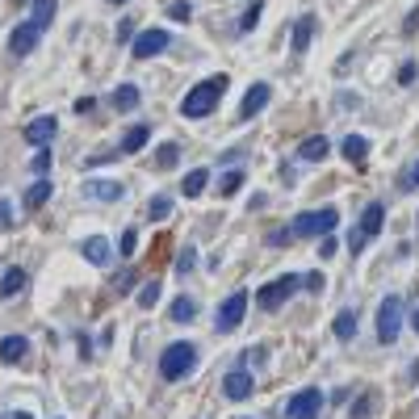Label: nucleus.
<instances>
[{"mask_svg": "<svg viewBox=\"0 0 419 419\" xmlns=\"http://www.w3.org/2000/svg\"><path fill=\"white\" fill-rule=\"evenodd\" d=\"M227 84H231L227 76H210V80L193 84V88L185 92V101H180V118H210V113L218 109V101H222Z\"/></svg>", "mask_w": 419, "mask_h": 419, "instance_id": "nucleus-1", "label": "nucleus"}, {"mask_svg": "<svg viewBox=\"0 0 419 419\" xmlns=\"http://www.w3.org/2000/svg\"><path fill=\"white\" fill-rule=\"evenodd\" d=\"M197 369V348L193 344H168L159 353V378L164 382H180Z\"/></svg>", "mask_w": 419, "mask_h": 419, "instance_id": "nucleus-2", "label": "nucleus"}, {"mask_svg": "<svg viewBox=\"0 0 419 419\" xmlns=\"http://www.w3.org/2000/svg\"><path fill=\"white\" fill-rule=\"evenodd\" d=\"M336 227H340V214H336L332 206H323V210L298 214V222H294L290 231H294V239H323V235H332Z\"/></svg>", "mask_w": 419, "mask_h": 419, "instance_id": "nucleus-3", "label": "nucleus"}, {"mask_svg": "<svg viewBox=\"0 0 419 419\" xmlns=\"http://www.w3.org/2000/svg\"><path fill=\"white\" fill-rule=\"evenodd\" d=\"M298 285H302V281H298L294 273H285V277H277V281H269V285L256 290V306H260V311H277V306H285V302L294 298Z\"/></svg>", "mask_w": 419, "mask_h": 419, "instance_id": "nucleus-4", "label": "nucleus"}, {"mask_svg": "<svg viewBox=\"0 0 419 419\" xmlns=\"http://www.w3.org/2000/svg\"><path fill=\"white\" fill-rule=\"evenodd\" d=\"M399 332H403V298L390 294V298L378 306V340H382V344H395Z\"/></svg>", "mask_w": 419, "mask_h": 419, "instance_id": "nucleus-5", "label": "nucleus"}, {"mask_svg": "<svg viewBox=\"0 0 419 419\" xmlns=\"http://www.w3.org/2000/svg\"><path fill=\"white\" fill-rule=\"evenodd\" d=\"M319 411H323V390L319 386H306L285 403V419H319Z\"/></svg>", "mask_w": 419, "mask_h": 419, "instance_id": "nucleus-6", "label": "nucleus"}, {"mask_svg": "<svg viewBox=\"0 0 419 419\" xmlns=\"http://www.w3.org/2000/svg\"><path fill=\"white\" fill-rule=\"evenodd\" d=\"M243 311H248V294L239 290V294H231V298L218 306V319H214V327H218L222 336H231V332L243 323Z\"/></svg>", "mask_w": 419, "mask_h": 419, "instance_id": "nucleus-7", "label": "nucleus"}, {"mask_svg": "<svg viewBox=\"0 0 419 419\" xmlns=\"http://www.w3.org/2000/svg\"><path fill=\"white\" fill-rule=\"evenodd\" d=\"M168 29H143V34H134L130 38V50H134V59H155L159 50H168Z\"/></svg>", "mask_w": 419, "mask_h": 419, "instance_id": "nucleus-8", "label": "nucleus"}, {"mask_svg": "<svg viewBox=\"0 0 419 419\" xmlns=\"http://www.w3.org/2000/svg\"><path fill=\"white\" fill-rule=\"evenodd\" d=\"M42 34H46V29H38L34 21H21V25H17V29L8 34V50H13L17 59H25V55H29V50H34L38 42H42Z\"/></svg>", "mask_w": 419, "mask_h": 419, "instance_id": "nucleus-9", "label": "nucleus"}, {"mask_svg": "<svg viewBox=\"0 0 419 419\" xmlns=\"http://www.w3.org/2000/svg\"><path fill=\"white\" fill-rule=\"evenodd\" d=\"M252 390H256V382H252V374H248V369H231V374L222 378V395H227L231 403L252 399Z\"/></svg>", "mask_w": 419, "mask_h": 419, "instance_id": "nucleus-10", "label": "nucleus"}, {"mask_svg": "<svg viewBox=\"0 0 419 419\" xmlns=\"http://www.w3.org/2000/svg\"><path fill=\"white\" fill-rule=\"evenodd\" d=\"M315 25H319V21H315L311 13H302V17L294 21V38H290V50H294V55H306V50H311V38H315Z\"/></svg>", "mask_w": 419, "mask_h": 419, "instance_id": "nucleus-11", "label": "nucleus"}, {"mask_svg": "<svg viewBox=\"0 0 419 419\" xmlns=\"http://www.w3.org/2000/svg\"><path fill=\"white\" fill-rule=\"evenodd\" d=\"M55 130H59V122H55L50 113H42V118H34V122L25 126V143H34V147H46V143L55 139Z\"/></svg>", "mask_w": 419, "mask_h": 419, "instance_id": "nucleus-12", "label": "nucleus"}, {"mask_svg": "<svg viewBox=\"0 0 419 419\" xmlns=\"http://www.w3.org/2000/svg\"><path fill=\"white\" fill-rule=\"evenodd\" d=\"M269 97H273V88H269V84H252V88H248V97H243V105H239V118H243V122H248V118H256V113L269 105Z\"/></svg>", "mask_w": 419, "mask_h": 419, "instance_id": "nucleus-13", "label": "nucleus"}, {"mask_svg": "<svg viewBox=\"0 0 419 419\" xmlns=\"http://www.w3.org/2000/svg\"><path fill=\"white\" fill-rule=\"evenodd\" d=\"M382 222H386V206L382 201H369L365 206V214H361V239H374V235H382Z\"/></svg>", "mask_w": 419, "mask_h": 419, "instance_id": "nucleus-14", "label": "nucleus"}, {"mask_svg": "<svg viewBox=\"0 0 419 419\" xmlns=\"http://www.w3.org/2000/svg\"><path fill=\"white\" fill-rule=\"evenodd\" d=\"M147 139H151V126H130L126 134H122V143H118V155H134V151H143L147 147Z\"/></svg>", "mask_w": 419, "mask_h": 419, "instance_id": "nucleus-15", "label": "nucleus"}, {"mask_svg": "<svg viewBox=\"0 0 419 419\" xmlns=\"http://www.w3.org/2000/svg\"><path fill=\"white\" fill-rule=\"evenodd\" d=\"M340 151H344V159H348L353 168H361V164L369 159V139H365V134H348V139L340 143Z\"/></svg>", "mask_w": 419, "mask_h": 419, "instance_id": "nucleus-16", "label": "nucleus"}, {"mask_svg": "<svg viewBox=\"0 0 419 419\" xmlns=\"http://www.w3.org/2000/svg\"><path fill=\"white\" fill-rule=\"evenodd\" d=\"M80 252H84V260H88V264H97V269H105V264H109V239H101V235H88V239L80 243Z\"/></svg>", "mask_w": 419, "mask_h": 419, "instance_id": "nucleus-17", "label": "nucleus"}, {"mask_svg": "<svg viewBox=\"0 0 419 419\" xmlns=\"http://www.w3.org/2000/svg\"><path fill=\"white\" fill-rule=\"evenodd\" d=\"M109 101H113V109H118V113H130V109H139L143 92H139V84H118Z\"/></svg>", "mask_w": 419, "mask_h": 419, "instance_id": "nucleus-18", "label": "nucleus"}, {"mask_svg": "<svg viewBox=\"0 0 419 419\" xmlns=\"http://www.w3.org/2000/svg\"><path fill=\"white\" fill-rule=\"evenodd\" d=\"M84 193L88 197H97V201H122V185L118 180H84Z\"/></svg>", "mask_w": 419, "mask_h": 419, "instance_id": "nucleus-19", "label": "nucleus"}, {"mask_svg": "<svg viewBox=\"0 0 419 419\" xmlns=\"http://www.w3.org/2000/svg\"><path fill=\"white\" fill-rule=\"evenodd\" d=\"M25 353H29V340H25V336H4V340H0V361H4V365L25 361Z\"/></svg>", "mask_w": 419, "mask_h": 419, "instance_id": "nucleus-20", "label": "nucleus"}, {"mask_svg": "<svg viewBox=\"0 0 419 419\" xmlns=\"http://www.w3.org/2000/svg\"><path fill=\"white\" fill-rule=\"evenodd\" d=\"M50 193H55V185L42 176V180H34L29 189H25V210H42L46 201H50Z\"/></svg>", "mask_w": 419, "mask_h": 419, "instance_id": "nucleus-21", "label": "nucleus"}, {"mask_svg": "<svg viewBox=\"0 0 419 419\" xmlns=\"http://www.w3.org/2000/svg\"><path fill=\"white\" fill-rule=\"evenodd\" d=\"M25 285H29L25 269H4V277H0V298H17Z\"/></svg>", "mask_w": 419, "mask_h": 419, "instance_id": "nucleus-22", "label": "nucleus"}, {"mask_svg": "<svg viewBox=\"0 0 419 419\" xmlns=\"http://www.w3.org/2000/svg\"><path fill=\"white\" fill-rule=\"evenodd\" d=\"M327 151H332V143H327L323 134H315V139H306V143H302V151H298V155H302L306 164H319V159H327Z\"/></svg>", "mask_w": 419, "mask_h": 419, "instance_id": "nucleus-23", "label": "nucleus"}, {"mask_svg": "<svg viewBox=\"0 0 419 419\" xmlns=\"http://www.w3.org/2000/svg\"><path fill=\"white\" fill-rule=\"evenodd\" d=\"M193 315H197V302H193L189 294H180V298L168 306V319H172V323H193Z\"/></svg>", "mask_w": 419, "mask_h": 419, "instance_id": "nucleus-24", "label": "nucleus"}, {"mask_svg": "<svg viewBox=\"0 0 419 419\" xmlns=\"http://www.w3.org/2000/svg\"><path fill=\"white\" fill-rule=\"evenodd\" d=\"M55 8H59V0H29V21H34L38 29H46L50 17H55Z\"/></svg>", "mask_w": 419, "mask_h": 419, "instance_id": "nucleus-25", "label": "nucleus"}, {"mask_svg": "<svg viewBox=\"0 0 419 419\" xmlns=\"http://www.w3.org/2000/svg\"><path fill=\"white\" fill-rule=\"evenodd\" d=\"M206 185H210V172H206V168H193V172L185 176L180 193H185V197H201V193H206Z\"/></svg>", "mask_w": 419, "mask_h": 419, "instance_id": "nucleus-26", "label": "nucleus"}, {"mask_svg": "<svg viewBox=\"0 0 419 419\" xmlns=\"http://www.w3.org/2000/svg\"><path fill=\"white\" fill-rule=\"evenodd\" d=\"M332 332H336L340 340H353V336H357V311H340L336 323H332Z\"/></svg>", "mask_w": 419, "mask_h": 419, "instance_id": "nucleus-27", "label": "nucleus"}, {"mask_svg": "<svg viewBox=\"0 0 419 419\" xmlns=\"http://www.w3.org/2000/svg\"><path fill=\"white\" fill-rule=\"evenodd\" d=\"M176 159H180V147H176V143H164V147L155 151V168H164V172L176 168Z\"/></svg>", "mask_w": 419, "mask_h": 419, "instance_id": "nucleus-28", "label": "nucleus"}, {"mask_svg": "<svg viewBox=\"0 0 419 419\" xmlns=\"http://www.w3.org/2000/svg\"><path fill=\"white\" fill-rule=\"evenodd\" d=\"M239 189H243V172H227V176L218 180V193H222V197H235Z\"/></svg>", "mask_w": 419, "mask_h": 419, "instance_id": "nucleus-29", "label": "nucleus"}, {"mask_svg": "<svg viewBox=\"0 0 419 419\" xmlns=\"http://www.w3.org/2000/svg\"><path fill=\"white\" fill-rule=\"evenodd\" d=\"M260 13H264V0H252V4H248V13L239 17V29H256V21H260Z\"/></svg>", "mask_w": 419, "mask_h": 419, "instance_id": "nucleus-30", "label": "nucleus"}, {"mask_svg": "<svg viewBox=\"0 0 419 419\" xmlns=\"http://www.w3.org/2000/svg\"><path fill=\"white\" fill-rule=\"evenodd\" d=\"M193 269H197V252H193V248H180V256H176V273L189 277Z\"/></svg>", "mask_w": 419, "mask_h": 419, "instance_id": "nucleus-31", "label": "nucleus"}, {"mask_svg": "<svg viewBox=\"0 0 419 419\" xmlns=\"http://www.w3.org/2000/svg\"><path fill=\"white\" fill-rule=\"evenodd\" d=\"M155 302H159V281H147V285L139 290V306H143V311H151Z\"/></svg>", "mask_w": 419, "mask_h": 419, "instance_id": "nucleus-32", "label": "nucleus"}, {"mask_svg": "<svg viewBox=\"0 0 419 419\" xmlns=\"http://www.w3.org/2000/svg\"><path fill=\"white\" fill-rule=\"evenodd\" d=\"M147 214H151V218H168V214H172V197H164V193H159V197H151Z\"/></svg>", "mask_w": 419, "mask_h": 419, "instance_id": "nucleus-33", "label": "nucleus"}, {"mask_svg": "<svg viewBox=\"0 0 419 419\" xmlns=\"http://www.w3.org/2000/svg\"><path fill=\"white\" fill-rule=\"evenodd\" d=\"M168 17H172V21H189V17H193V4H189V0H172V4H168Z\"/></svg>", "mask_w": 419, "mask_h": 419, "instance_id": "nucleus-34", "label": "nucleus"}, {"mask_svg": "<svg viewBox=\"0 0 419 419\" xmlns=\"http://www.w3.org/2000/svg\"><path fill=\"white\" fill-rule=\"evenodd\" d=\"M29 168H34L38 176H46V172H50V143H46V147H42V151L29 159Z\"/></svg>", "mask_w": 419, "mask_h": 419, "instance_id": "nucleus-35", "label": "nucleus"}, {"mask_svg": "<svg viewBox=\"0 0 419 419\" xmlns=\"http://www.w3.org/2000/svg\"><path fill=\"white\" fill-rule=\"evenodd\" d=\"M336 252H340V248H336V239H332V235H323V243H319V256H323V260H332Z\"/></svg>", "mask_w": 419, "mask_h": 419, "instance_id": "nucleus-36", "label": "nucleus"}, {"mask_svg": "<svg viewBox=\"0 0 419 419\" xmlns=\"http://www.w3.org/2000/svg\"><path fill=\"white\" fill-rule=\"evenodd\" d=\"M302 285H306L311 294H323V285H327V281H323V273H311V277H306Z\"/></svg>", "mask_w": 419, "mask_h": 419, "instance_id": "nucleus-37", "label": "nucleus"}, {"mask_svg": "<svg viewBox=\"0 0 419 419\" xmlns=\"http://www.w3.org/2000/svg\"><path fill=\"white\" fill-rule=\"evenodd\" d=\"M8 227H13V206L0 197V231H8Z\"/></svg>", "mask_w": 419, "mask_h": 419, "instance_id": "nucleus-38", "label": "nucleus"}, {"mask_svg": "<svg viewBox=\"0 0 419 419\" xmlns=\"http://www.w3.org/2000/svg\"><path fill=\"white\" fill-rule=\"evenodd\" d=\"M130 38H134V21H130V17H126V21H122V25H118V42H130Z\"/></svg>", "mask_w": 419, "mask_h": 419, "instance_id": "nucleus-39", "label": "nucleus"}, {"mask_svg": "<svg viewBox=\"0 0 419 419\" xmlns=\"http://www.w3.org/2000/svg\"><path fill=\"white\" fill-rule=\"evenodd\" d=\"M134 243H139V235L126 231V235H122V256H134Z\"/></svg>", "mask_w": 419, "mask_h": 419, "instance_id": "nucleus-40", "label": "nucleus"}, {"mask_svg": "<svg viewBox=\"0 0 419 419\" xmlns=\"http://www.w3.org/2000/svg\"><path fill=\"white\" fill-rule=\"evenodd\" d=\"M411 80H416V63H403L399 67V84H411Z\"/></svg>", "mask_w": 419, "mask_h": 419, "instance_id": "nucleus-41", "label": "nucleus"}, {"mask_svg": "<svg viewBox=\"0 0 419 419\" xmlns=\"http://www.w3.org/2000/svg\"><path fill=\"white\" fill-rule=\"evenodd\" d=\"M92 109H97V101H92V97H80V101H76V113H92Z\"/></svg>", "mask_w": 419, "mask_h": 419, "instance_id": "nucleus-42", "label": "nucleus"}, {"mask_svg": "<svg viewBox=\"0 0 419 419\" xmlns=\"http://www.w3.org/2000/svg\"><path fill=\"white\" fill-rule=\"evenodd\" d=\"M369 403H374V399H361V403L353 407V419H365V416H369Z\"/></svg>", "mask_w": 419, "mask_h": 419, "instance_id": "nucleus-43", "label": "nucleus"}, {"mask_svg": "<svg viewBox=\"0 0 419 419\" xmlns=\"http://www.w3.org/2000/svg\"><path fill=\"white\" fill-rule=\"evenodd\" d=\"M290 239H294V231H273L269 235V243H290Z\"/></svg>", "mask_w": 419, "mask_h": 419, "instance_id": "nucleus-44", "label": "nucleus"}, {"mask_svg": "<svg viewBox=\"0 0 419 419\" xmlns=\"http://www.w3.org/2000/svg\"><path fill=\"white\" fill-rule=\"evenodd\" d=\"M403 189H419V159H416V168L407 172V185H403Z\"/></svg>", "mask_w": 419, "mask_h": 419, "instance_id": "nucleus-45", "label": "nucleus"}, {"mask_svg": "<svg viewBox=\"0 0 419 419\" xmlns=\"http://www.w3.org/2000/svg\"><path fill=\"white\" fill-rule=\"evenodd\" d=\"M8 419H34V416H29V411H17V416H8Z\"/></svg>", "mask_w": 419, "mask_h": 419, "instance_id": "nucleus-46", "label": "nucleus"}, {"mask_svg": "<svg viewBox=\"0 0 419 419\" xmlns=\"http://www.w3.org/2000/svg\"><path fill=\"white\" fill-rule=\"evenodd\" d=\"M411 378H416V382H419V361H416V365H411Z\"/></svg>", "mask_w": 419, "mask_h": 419, "instance_id": "nucleus-47", "label": "nucleus"}, {"mask_svg": "<svg viewBox=\"0 0 419 419\" xmlns=\"http://www.w3.org/2000/svg\"><path fill=\"white\" fill-rule=\"evenodd\" d=\"M411 327H416V336H419V311H416V319H411Z\"/></svg>", "mask_w": 419, "mask_h": 419, "instance_id": "nucleus-48", "label": "nucleus"}, {"mask_svg": "<svg viewBox=\"0 0 419 419\" xmlns=\"http://www.w3.org/2000/svg\"><path fill=\"white\" fill-rule=\"evenodd\" d=\"M13 4H29V0H13Z\"/></svg>", "mask_w": 419, "mask_h": 419, "instance_id": "nucleus-49", "label": "nucleus"}, {"mask_svg": "<svg viewBox=\"0 0 419 419\" xmlns=\"http://www.w3.org/2000/svg\"><path fill=\"white\" fill-rule=\"evenodd\" d=\"M113 4H126V0H113Z\"/></svg>", "mask_w": 419, "mask_h": 419, "instance_id": "nucleus-50", "label": "nucleus"}, {"mask_svg": "<svg viewBox=\"0 0 419 419\" xmlns=\"http://www.w3.org/2000/svg\"><path fill=\"white\" fill-rule=\"evenodd\" d=\"M0 419H8V416H0Z\"/></svg>", "mask_w": 419, "mask_h": 419, "instance_id": "nucleus-51", "label": "nucleus"}]
</instances>
